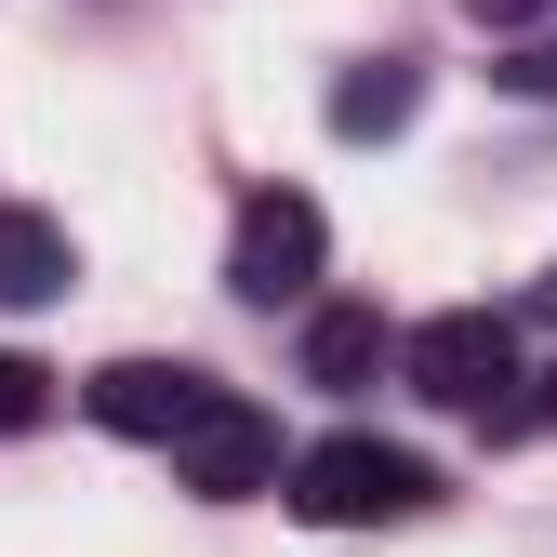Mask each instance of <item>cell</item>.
Segmentation results:
<instances>
[{"instance_id": "8992f818", "label": "cell", "mask_w": 557, "mask_h": 557, "mask_svg": "<svg viewBox=\"0 0 557 557\" xmlns=\"http://www.w3.org/2000/svg\"><path fill=\"white\" fill-rule=\"evenodd\" d=\"M385 359H398V332H385V306H319V319H306V385H332V398H359V385H385Z\"/></svg>"}, {"instance_id": "30bf717a", "label": "cell", "mask_w": 557, "mask_h": 557, "mask_svg": "<svg viewBox=\"0 0 557 557\" xmlns=\"http://www.w3.org/2000/svg\"><path fill=\"white\" fill-rule=\"evenodd\" d=\"M465 14L492 27V40H518V27H557V0H465Z\"/></svg>"}, {"instance_id": "4fadbf2b", "label": "cell", "mask_w": 557, "mask_h": 557, "mask_svg": "<svg viewBox=\"0 0 557 557\" xmlns=\"http://www.w3.org/2000/svg\"><path fill=\"white\" fill-rule=\"evenodd\" d=\"M531 319H557V265H544V278H531Z\"/></svg>"}, {"instance_id": "8fae6325", "label": "cell", "mask_w": 557, "mask_h": 557, "mask_svg": "<svg viewBox=\"0 0 557 557\" xmlns=\"http://www.w3.org/2000/svg\"><path fill=\"white\" fill-rule=\"evenodd\" d=\"M505 81H518V94H557V40H531V53L505 66Z\"/></svg>"}, {"instance_id": "7c38bea8", "label": "cell", "mask_w": 557, "mask_h": 557, "mask_svg": "<svg viewBox=\"0 0 557 557\" xmlns=\"http://www.w3.org/2000/svg\"><path fill=\"white\" fill-rule=\"evenodd\" d=\"M518 398H531V425H557V372H544V385H518Z\"/></svg>"}, {"instance_id": "6da1fadb", "label": "cell", "mask_w": 557, "mask_h": 557, "mask_svg": "<svg viewBox=\"0 0 557 557\" xmlns=\"http://www.w3.org/2000/svg\"><path fill=\"white\" fill-rule=\"evenodd\" d=\"M398 372H411V398L478 411L492 438H531V398H518V319L451 306V319H425V332H398Z\"/></svg>"}, {"instance_id": "7a4b0ae2", "label": "cell", "mask_w": 557, "mask_h": 557, "mask_svg": "<svg viewBox=\"0 0 557 557\" xmlns=\"http://www.w3.org/2000/svg\"><path fill=\"white\" fill-rule=\"evenodd\" d=\"M438 505V478H425V451H398V438H319V451H293V518H319V531H385V518H425Z\"/></svg>"}, {"instance_id": "ba28073f", "label": "cell", "mask_w": 557, "mask_h": 557, "mask_svg": "<svg viewBox=\"0 0 557 557\" xmlns=\"http://www.w3.org/2000/svg\"><path fill=\"white\" fill-rule=\"evenodd\" d=\"M66 278H81V252L53 213H0V306H53Z\"/></svg>"}, {"instance_id": "3957f363", "label": "cell", "mask_w": 557, "mask_h": 557, "mask_svg": "<svg viewBox=\"0 0 557 557\" xmlns=\"http://www.w3.org/2000/svg\"><path fill=\"white\" fill-rule=\"evenodd\" d=\"M319 252H332L319 199H306V186H252L239 226H226V293H239V306H306V293H319Z\"/></svg>"}, {"instance_id": "277c9868", "label": "cell", "mask_w": 557, "mask_h": 557, "mask_svg": "<svg viewBox=\"0 0 557 557\" xmlns=\"http://www.w3.org/2000/svg\"><path fill=\"white\" fill-rule=\"evenodd\" d=\"M160 451H173V478H186L199 505H239V492H278V425H265V411H252L239 385H213V398H199V411H186V425H173Z\"/></svg>"}, {"instance_id": "9c48e42d", "label": "cell", "mask_w": 557, "mask_h": 557, "mask_svg": "<svg viewBox=\"0 0 557 557\" xmlns=\"http://www.w3.org/2000/svg\"><path fill=\"white\" fill-rule=\"evenodd\" d=\"M40 411H53V372H40V359H14V345H0V438H27Z\"/></svg>"}, {"instance_id": "5b68a950", "label": "cell", "mask_w": 557, "mask_h": 557, "mask_svg": "<svg viewBox=\"0 0 557 557\" xmlns=\"http://www.w3.org/2000/svg\"><path fill=\"white\" fill-rule=\"evenodd\" d=\"M81 398H94V425H107V438H173L186 411L213 398V372H186V359H107Z\"/></svg>"}, {"instance_id": "52a82bcc", "label": "cell", "mask_w": 557, "mask_h": 557, "mask_svg": "<svg viewBox=\"0 0 557 557\" xmlns=\"http://www.w3.org/2000/svg\"><path fill=\"white\" fill-rule=\"evenodd\" d=\"M411 107H425V66H411V53H372V66H345V81H332V133H345V147L398 133Z\"/></svg>"}]
</instances>
